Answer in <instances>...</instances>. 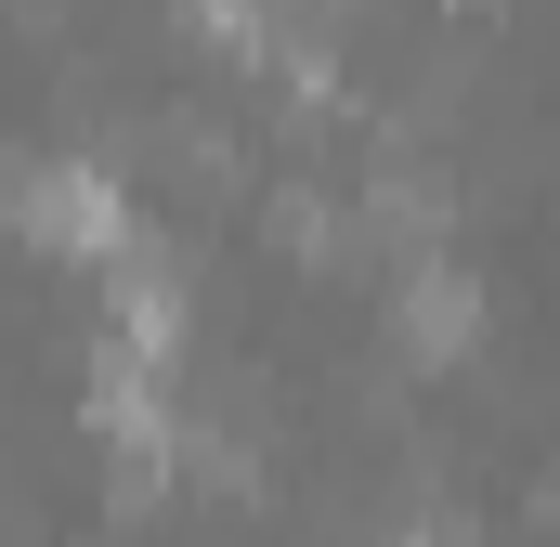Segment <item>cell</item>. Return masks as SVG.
<instances>
[{
    "label": "cell",
    "mask_w": 560,
    "mask_h": 547,
    "mask_svg": "<svg viewBox=\"0 0 560 547\" xmlns=\"http://www.w3.org/2000/svg\"><path fill=\"white\" fill-rule=\"evenodd\" d=\"M13 222H26V235H52V248H92V261H118V248H131V222H118V196H105L92 170H39V183L13 196Z\"/></svg>",
    "instance_id": "cell-1"
}]
</instances>
